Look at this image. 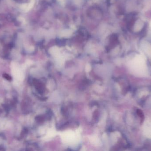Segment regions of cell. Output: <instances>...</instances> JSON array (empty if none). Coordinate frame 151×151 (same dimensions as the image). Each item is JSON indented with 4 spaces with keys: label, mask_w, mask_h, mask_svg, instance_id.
Listing matches in <instances>:
<instances>
[{
    "label": "cell",
    "mask_w": 151,
    "mask_h": 151,
    "mask_svg": "<svg viewBox=\"0 0 151 151\" xmlns=\"http://www.w3.org/2000/svg\"><path fill=\"white\" fill-rule=\"evenodd\" d=\"M144 58L141 56L136 57L132 62V70L137 74L144 75L146 72Z\"/></svg>",
    "instance_id": "6da1fadb"
},
{
    "label": "cell",
    "mask_w": 151,
    "mask_h": 151,
    "mask_svg": "<svg viewBox=\"0 0 151 151\" xmlns=\"http://www.w3.org/2000/svg\"><path fill=\"white\" fill-rule=\"evenodd\" d=\"M147 92L146 91H144V92H142L140 93V94H139L140 95V97H142V96H143L144 95H145V94H147Z\"/></svg>",
    "instance_id": "7a4b0ae2"
}]
</instances>
